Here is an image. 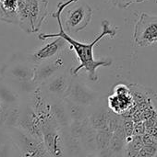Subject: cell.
Wrapping results in <instances>:
<instances>
[{
  "label": "cell",
  "instance_id": "cell-1",
  "mask_svg": "<svg viewBox=\"0 0 157 157\" xmlns=\"http://www.w3.org/2000/svg\"><path fill=\"white\" fill-rule=\"evenodd\" d=\"M75 1H77V0H68L66 2L58 4L56 11L54 12L52 15L57 20L58 27H59V33H55V34L42 33L38 36V38L43 40L49 39V38H53V37H61V38L65 39L68 41V43L70 45V48L75 51L77 57L81 63L79 66H77L75 69L71 70V74L73 75H77L78 73L81 69H84L88 73L89 78L92 81H97L98 80V76L96 74L97 68L100 66H109V65H111L112 61H110V60H105V61L95 60L94 56H93V47L105 36H110L112 38L115 37L117 34V31H118V28L112 27L110 25V23L108 22V20H103L102 21V32L91 43H82V42H80V41L72 39L71 36L69 34H68L63 28L62 20H61V14L68 5L72 4Z\"/></svg>",
  "mask_w": 157,
  "mask_h": 157
},
{
  "label": "cell",
  "instance_id": "cell-2",
  "mask_svg": "<svg viewBox=\"0 0 157 157\" xmlns=\"http://www.w3.org/2000/svg\"><path fill=\"white\" fill-rule=\"evenodd\" d=\"M93 11L84 1L77 0L68 5L61 14L62 25L68 34L79 32L85 29L91 22Z\"/></svg>",
  "mask_w": 157,
  "mask_h": 157
},
{
  "label": "cell",
  "instance_id": "cell-3",
  "mask_svg": "<svg viewBox=\"0 0 157 157\" xmlns=\"http://www.w3.org/2000/svg\"><path fill=\"white\" fill-rule=\"evenodd\" d=\"M139 46H149L157 42V16L142 13L137 20L133 34Z\"/></svg>",
  "mask_w": 157,
  "mask_h": 157
},
{
  "label": "cell",
  "instance_id": "cell-4",
  "mask_svg": "<svg viewBox=\"0 0 157 157\" xmlns=\"http://www.w3.org/2000/svg\"><path fill=\"white\" fill-rule=\"evenodd\" d=\"M68 41L61 38L57 37L54 41L45 44L44 46L37 49L33 53L31 54V61L34 63H41L46 62L56 55H58L68 45Z\"/></svg>",
  "mask_w": 157,
  "mask_h": 157
},
{
  "label": "cell",
  "instance_id": "cell-5",
  "mask_svg": "<svg viewBox=\"0 0 157 157\" xmlns=\"http://www.w3.org/2000/svg\"><path fill=\"white\" fill-rule=\"evenodd\" d=\"M130 91L125 85H118L115 87V95L109 98V106L118 114H122L131 105Z\"/></svg>",
  "mask_w": 157,
  "mask_h": 157
},
{
  "label": "cell",
  "instance_id": "cell-6",
  "mask_svg": "<svg viewBox=\"0 0 157 157\" xmlns=\"http://www.w3.org/2000/svg\"><path fill=\"white\" fill-rule=\"evenodd\" d=\"M47 5H48L47 0H35L28 4L34 32H37L41 29V26L48 14Z\"/></svg>",
  "mask_w": 157,
  "mask_h": 157
},
{
  "label": "cell",
  "instance_id": "cell-7",
  "mask_svg": "<svg viewBox=\"0 0 157 157\" xmlns=\"http://www.w3.org/2000/svg\"><path fill=\"white\" fill-rule=\"evenodd\" d=\"M18 24L23 31L26 33H34L30 8L25 0H18Z\"/></svg>",
  "mask_w": 157,
  "mask_h": 157
},
{
  "label": "cell",
  "instance_id": "cell-8",
  "mask_svg": "<svg viewBox=\"0 0 157 157\" xmlns=\"http://www.w3.org/2000/svg\"><path fill=\"white\" fill-rule=\"evenodd\" d=\"M146 0H116V6L120 8H128L133 3H141Z\"/></svg>",
  "mask_w": 157,
  "mask_h": 157
},
{
  "label": "cell",
  "instance_id": "cell-9",
  "mask_svg": "<svg viewBox=\"0 0 157 157\" xmlns=\"http://www.w3.org/2000/svg\"><path fill=\"white\" fill-rule=\"evenodd\" d=\"M111 4H113L114 6H116V0H108Z\"/></svg>",
  "mask_w": 157,
  "mask_h": 157
},
{
  "label": "cell",
  "instance_id": "cell-10",
  "mask_svg": "<svg viewBox=\"0 0 157 157\" xmlns=\"http://www.w3.org/2000/svg\"><path fill=\"white\" fill-rule=\"evenodd\" d=\"M26 2H27V4H30V3H31V2H33V1H35V0H25Z\"/></svg>",
  "mask_w": 157,
  "mask_h": 157
},
{
  "label": "cell",
  "instance_id": "cell-11",
  "mask_svg": "<svg viewBox=\"0 0 157 157\" xmlns=\"http://www.w3.org/2000/svg\"><path fill=\"white\" fill-rule=\"evenodd\" d=\"M0 108H1V106H0Z\"/></svg>",
  "mask_w": 157,
  "mask_h": 157
}]
</instances>
